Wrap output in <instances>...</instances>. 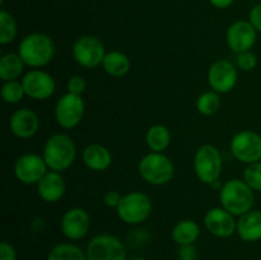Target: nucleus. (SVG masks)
Returning a JSON list of instances; mask_svg holds the SVG:
<instances>
[{"instance_id":"f257e3e1","label":"nucleus","mask_w":261,"mask_h":260,"mask_svg":"<svg viewBox=\"0 0 261 260\" xmlns=\"http://www.w3.org/2000/svg\"><path fill=\"white\" fill-rule=\"evenodd\" d=\"M18 54L31 68H42L47 65L55 55V43L45 33H30L24 36L18 46Z\"/></svg>"},{"instance_id":"f03ea898","label":"nucleus","mask_w":261,"mask_h":260,"mask_svg":"<svg viewBox=\"0 0 261 260\" xmlns=\"http://www.w3.org/2000/svg\"><path fill=\"white\" fill-rule=\"evenodd\" d=\"M219 201L234 217H241L252 211L255 201L254 190L244 180L231 178L219 189Z\"/></svg>"},{"instance_id":"7ed1b4c3","label":"nucleus","mask_w":261,"mask_h":260,"mask_svg":"<svg viewBox=\"0 0 261 260\" xmlns=\"http://www.w3.org/2000/svg\"><path fill=\"white\" fill-rule=\"evenodd\" d=\"M43 160L51 171H65L76 158V145L69 135L58 133L46 140L43 147Z\"/></svg>"},{"instance_id":"20e7f679","label":"nucleus","mask_w":261,"mask_h":260,"mask_svg":"<svg viewBox=\"0 0 261 260\" xmlns=\"http://www.w3.org/2000/svg\"><path fill=\"white\" fill-rule=\"evenodd\" d=\"M138 171L143 180L155 186L166 185L175 176V166L172 161L166 154L158 152H150L143 155Z\"/></svg>"},{"instance_id":"39448f33","label":"nucleus","mask_w":261,"mask_h":260,"mask_svg":"<svg viewBox=\"0 0 261 260\" xmlns=\"http://www.w3.org/2000/svg\"><path fill=\"white\" fill-rule=\"evenodd\" d=\"M222 168L223 160L218 148L212 144H204L198 148L194 155V171L201 183L212 185L219 181Z\"/></svg>"},{"instance_id":"423d86ee","label":"nucleus","mask_w":261,"mask_h":260,"mask_svg":"<svg viewBox=\"0 0 261 260\" xmlns=\"http://www.w3.org/2000/svg\"><path fill=\"white\" fill-rule=\"evenodd\" d=\"M153 209L152 200L142 191H132L122 195L116 208L117 216L127 224H140L150 216Z\"/></svg>"},{"instance_id":"0eeeda50","label":"nucleus","mask_w":261,"mask_h":260,"mask_svg":"<svg viewBox=\"0 0 261 260\" xmlns=\"http://www.w3.org/2000/svg\"><path fill=\"white\" fill-rule=\"evenodd\" d=\"M73 58L81 66L93 69L102 65L106 56V48L101 38L92 35L79 37L73 45Z\"/></svg>"},{"instance_id":"6e6552de","label":"nucleus","mask_w":261,"mask_h":260,"mask_svg":"<svg viewBox=\"0 0 261 260\" xmlns=\"http://www.w3.org/2000/svg\"><path fill=\"white\" fill-rule=\"evenodd\" d=\"M86 254L88 260H125L126 250L119 237L101 233L88 242Z\"/></svg>"},{"instance_id":"1a4fd4ad","label":"nucleus","mask_w":261,"mask_h":260,"mask_svg":"<svg viewBox=\"0 0 261 260\" xmlns=\"http://www.w3.org/2000/svg\"><path fill=\"white\" fill-rule=\"evenodd\" d=\"M231 152L237 161L245 165L261 161V135L252 130H242L231 140Z\"/></svg>"},{"instance_id":"9d476101","label":"nucleus","mask_w":261,"mask_h":260,"mask_svg":"<svg viewBox=\"0 0 261 260\" xmlns=\"http://www.w3.org/2000/svg\"><path fill=\"white\" fill-rule=\"evenodd\" d=\"M86 103L82 96L65 93L55 106V119L63 129H73L83 120Z\"/></svg>"},{"instance_id":"9b49d317","label":"nucleus","mask_w":261,"mask_h":260,"mask_svg":"<svg viewBox=\"0 0 261 260\" xmlns=\"http://www.w3.org/2000/svg\"><path fill=\"white\" fill-rule=\"evenodd\" d=\"M47 171L48 167L43 157L35 153L22 154L14 163L15 177L25 185H37Z\"/></svg>"},{"instance_id":"f8f14e48","label":"nucleus","mask_w":261,"mask_h":260,"mask_svg":"<svg viewBox=\"0 0 261 260\" xmlns=\"http://www.w3.org/2000/svg\"><path fill=\"white\" fill-rule=\"evenodd\" d=\"M20 82H22L23 88H24L25 96L33 99L43 101V99L50 98L55 93V79L47 71H43L41 69L30 70L23 75Z\"/></svg>"},{"instance_id":"ddd939ff","label":"nucleus","mask_w":261,"mask_h":260,"mask_svg":"<svg viewBox=\"0 0 261 260\" xmlns=\"http://www.w3.org/2000/svg\"><path fill=\"white\" fill-rule=\"evenodd\" d=\"M237 69L233 63L226 59L214 61L208 70V83L217 93H228L237 84Z\"/></svg>"},{"instance_id":"4468645a","label":"nucleus","mask_w":261,"mask_h":260,"mask_svg":"<svg viewBox=\"0 0 261 260\" xmlns=\"http://www.w3.org/2000/svg\"><path fill=\"white\" fill-rule=\"evenodd\" d=\"M256 38L257 31L250 20H236L229 25L226 33L227 45L236 54L251 51Z\"/></svg>"},{"instance_id":"2eb2a0df","label":"nucleus","mask_w":261,"mask_h":260,"mask_svg":"<svg viewBox=\"0 0 261 260\" xmlns=\"http://www.w3.org/2000/svg\"><path fill=\"white\" fill-rule=\"evenodd\" d=\"M61 232L69 240H81L87 236L91 228V216L83 208H70L64 213L60 222Z\"/></svg>"},{"instance_id":"dca6fc26","label":"nucleus","mask_w":261,"mask_h":260,"mask_svg":"<svg viewBox=\"0 0 261 260\" xmlns=\"http://www.w3.org/2000/svg\"><path fill=\"white\" fill-rule=\"evenodd\" d=\"M204 224L212 235L221 239L231 237L237 231V221L234 216L223 206H214L204 216Z\"/></svg>"},{"instance_id":"f3484780","label":"nucleus","mask_w":261,"mask_h":260,"mask_svg":"<svg viewBox=\"0 0 261 260\" xmlns=\"http://www.w3.org/2000/svg\"><path fill=\"white\" fill-rule=\"evenodd\" d=\"M10 132L19 139H30L40 127V119L33 110L28 107L15 110L9 120Z\"/></svg>"},{"instance_id":"a211bd4d","label":"nucleus","mask_w":261,"mask_h":260,"mask_svg":"<svg viewBox=\"0 0 261 260\" xmlns=\"http://www.w3.org/2000/svg\"><path fill=\"white\" fill-rule=\"evenodd\" d=\"M37 193L42 200L47 203H56L64 196L66 191V183L60 172L47 171L45 176L37 184Z\"/></svg>"},{"instance_id":"6ab92c4d","label":"nucleus","mask_w":261,"mask_h":260,"mask_svg":"<svg viewBox=\"0 0 261 260\" xmlns=\"http://www.w3.org/2000/svg\"><path fill=\"white\" fill-rule=\"evenodd\" d=\"M237 233L245 242H255L261 240V211L247 212L237 221Z\"/></svg>"},{"instance_id":"aec40b11","label":"nucleus","mask_w":261,"mask_h":260,"mask_svg":"<svg viewBox=\"0 0 261 260\" xmlns=\"http://www.w3.org/2000/svg\"><path fill=\"white\" fill-rule=\"evenodd\" d=\"M83 162L92 171H106L112 163V154L105 145L89 144L83 150Z\"/></svg>"},{"instance_id":"412c9836","label":"nucleus","mask_w":261,"mask_h":260,"mask_svg":"<svg viewBox=\"0 0 261 260\" xmlns=\"http://www.w3.org/2000/svg\"><path fill=\"white\" fill-rule=\"evenodd\" d=\"M102 68L109 75L121 78L129 73L130 68H132V61H130L129 56L121 51H110L105 56Z\"/></svg>"},{"instance_id":"4be33fe9","label":"nucleus","mask_w":261,"mask_h":260,"mask_svg":"<svg viewBox=\"0 0 261 260\" xmlns=\"http://www.w3.org/2000/svg\"><path fill=\"white\" fill-rule=\"evenodd\" d=\"M171 235L173 241L180 246L194 245L200 236V227L193 219H182L173 226Z\"/></svg>"},{"instance_id":"5701e85b","label":"nucleus","mask_w":261,"mask_h":260,"mask_svg":"<svg viewBox=\"0 0 261 260\" xmlns=\"http://www.w3.org/2000/svg\"><path fill=\"white\" fill-rule=\"evenodd\" d=\"M24 61L19 56V54L8 53L0 58V79L3 82L17 81L23 73Z\"/></svg>"},{"instance_id":"b1692460","label":"nucleus","mask_w":261,"mask_h":260,"mask_svg":"<svg viewBox=\"0 0 261 260\" xmlns=\"http://www.w3.org/2000/svg\"><path fill=\"white\" fill-rule=\"evenodd\" d=\"M145 142L152 152L163 153L168 148L171 143V133L167 126L161 124H155L148 129L145 135Z\"/></svg>"},{"instance_id":"393cba45","label":"nucleus","mask_w":261,"mask_h":260,"mask_svg":"<svg viewBox=\"0 0 261 260\" xmlns=\"http://www.w3.org/2000/svg\"><path fill=\"white\" fill-rule=\"evenodd\" d=\"M46 260H88V257L79 246L70 242H63L50 250Z\"/></svg>"},{"instance_id":"a878e982","label":"nucleus","mask_w":261,"mask_h":260,"mask_svg":"<svg viewBox=\"0 0 261 260\" xmlns=\"http://www.w3.org/2000/svg\"><path fill=\"white\" fill-rule=\"evenodd\" d=\"M221 109V97L216 91H206L196 99V110L204 116H212Z\"/></svg>"},{"instance_id":"bb28decb","label":"nucleus","mask_w":261,"mask_h":260,"mask_svg":"<svg viewBox=\"0 0 261 260\" xmlns=\"http://www.w3.org/2000/svg\"><path fill=\"white\" fill-rule=\"evenodd\" d=\"M18 25L15 18L7 10H0V43L8 45L17 37Z\"/></svg>"},{"instance_id":"cd10ccee","label":"nucleus","mask_w":261,"mask_h":260,"mask_svg":"<svg viewBox=\"0 0 261 260\" xmlns=\"http://www.w3.org/2000/svg\"><path fill=\"white\" fill-rule=\"evenodd\" d=\"M25 96L24 88H23L22 82L10 81L4 82L2 87V98L5 103L14 105L18 103Z\"/></svg>"},{"instance_id":"c85d7f7f","label":"nucleus","mask_w":261,"mask_h":260,"mask_svg":"<svg viewBox=\"0 0 261 260\" xmlns=\"http://www.w3.org/2000/svg\"><path fill=\"white\" fill-rule=\"evenodd\" d=\"M244 181L254 191H261V161L246 166L244 170Z\"/></svg>"},{"instance_id":"c756f323","label":"nucleus","mask_w":261,"mask_h":260,"mask_svg":"<svg viewBox=\"0 0 261 260\" xmlns=\"http://www.w3.org/2000/svg\"><path fill=\"white\" fill-rule=\"evenodd\" d=\"M236 64L244 71L254 70L257 65L256 55L254 53H251V51H245V53L237 54Z\"/></svg>"},{"instance_id":"7c9ffc66","label":"nucleus","mask_w":261,"mask_h":260,"mask_svg":"<svg viewBox=\"0 0 261 260\" xmlns=\"http://www.w3.org/2000/svg\"><path fill=\"white\" fill-rule=\"evenodd\" d=\"M66 87H68L69 93L82 96V94H83V92L86 91V87H87L86 79H84L82 75H73L69 78Z\"/></svg>"},{"instance_id":"2f4dec72","label":"nucleus","mask_w":261,"mask_h":260,"mask_svg":"<svg viewBox=\"0 0 261 260\" xmlns=\"http://www.w3.org/2000/svg\"><path fill=\"white\" fill-rule=\"evenodd\" d=\"M0 260H17V251L12 244L7 241L0 244Z\"/></svg>"},{"instance_id":"473e14b6","label":"nucleus","mask_w":261,"mask_h":260,"mask_svg":"<svg viewBox=\"0 0 261 260\" xmlns=\"http://www.w3.org/2000/svg\"><path fill=\"white\" fill-rule=\"evenodd\" d=\"M121 199H122V195L119 193V191L110 190L105 194L103 203L106 204L107 206H110V208H117L120 201H121Z\"/></svg>"},{"instance_id":"72a5a7b5","label":"nucleus","mask_w":261,"mask_h":260,"mask_svg":"<svg viewBox=\"0 0 261 260\" xmlns=\"http://www.w3.org/2000/svg\"><path fill=\"white\" fill-rule=\"evenodd\" d=\"M249 20L254 25L255 30L261 33V3L256 4L255 7H252V9L250 10Z\"/></svg>"},{"instance_id":"f704fd0d","label":"nucleus","mask_w":261,"mask_h":260,"mask_svg":"<svg viewBox=\"0 0 261 260\" xmlns=\"http://www.w3.org/2000/svg\"><path fill=\"white\" fill-rule=\"evenodd\" d=\"M178 257L180 260H195L196 259V249L194 245H184L178 249Z\"/></svg>"},{"instance_id":"c9c22d12","label":"nucleus","mask_w":261,"mask_h":260,"mask_svg":"<svg viewBox=\"0 0 261 260\" xmlns=\"http://www.w3.org/2000/svg\"><path fill=\"white\" fill-rule=\"evenodd\" d=\"M212 5L217 9H227L234 3V0H209Z\"/></svg>"},{"instance_id":"e433bc0d","label":"nucleus","mask_w":261,"mask_h":260,"mask_svg":"<svg viewBox=\"0 0 261 260\" xmlns=\"http://www.w3.org/2000/svg\"><path fill=\"white\" fill-rule=\"evenodd\" d=\"M134 260H145V259H143V257H135Z\"/></svg>"},{"instance_id":"4c0bfd02","label":"nucleus","mask_w":261,"mask_h":260,"mask_svg":"<svg viewBox=\"0 0 261 260\" xmlns=\"http://www.w3.org/2000/svg\"><path fill=\"white\" fill-rule=\"evenodd\" d=\"M4 2L5 0H0V4H4Z\"/></svg>"}]
</instances>
